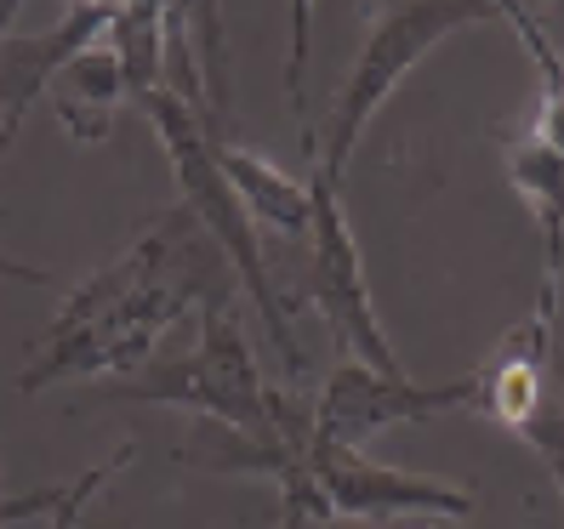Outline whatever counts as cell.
Wrapping results in <instances>:
<instances>
[{
  "label": "cell",
  "mask_w": 564,
  "mask_h": 529,
  "mask_svg": "<svg viewBox=\"0 0 564 529\" xmlns=\"http://www.w3.org/2000/svg\"><path fill=\"white\" fill-rule=\"evenodd\" d=\"M75 7H97V12H120L126 0H75Z\"/></svg>",
  "instance_id": "19"
},
{
  "label": "cell",
  "mask_w": 564,
  "mask_h": 529,
  "mask_svg": "<svg viewBox=\"0 0 564 529\" xmlns=\"http://www.w3.org/2000/svg\"><path fill=\"white\" fill-rule=\"evenodd\" d=\"M502 7V18H508V29L524 41V52L536 57V69H542V91H564V57H558V46H553V35L542 29V18L524 7V0H496Z\"/></svg>",
  "instance_id": "15"
},
{
  "label": "cell",
  "mask_w": 564,
  "mask_h": 529,
  "mask_svg": "<svg viewBox=\"0 0 564 529\" xmlns=\"http://www.w3.org/2000/svg\"><path fill=\"white\" fill-rule=\"evenodd\" d=\"M183 467L206 473H257L280 495V529H314V524H405L434 518L456 524L474 513V489L462 478H427L405 467H382L365 450L330 444L314 433V405L280 393L269 433H240V427L206 421L177 444Z\"/></svg>",
  "instance_id": "2"
},
{
  "label": "cell",
  "mask_w": 564,
  "mask_h": 529,
  "mask_svg": "<svg viewBox=\"0 0 564 529\" xmlns=\"http://www.w3.org/2000/svg\"><path fill=\"white\" fill-rule=\"evenodd\" d=\"M553 382H558V416H564V353L553 359Z\"/></svg>",
  "instance_id": "18"
},
{
  "label": "cell",
  "mask_w": 564,
  "mask_h": 529,
  "mask_svg": "<svg viewBox=\"0 0 564 529\" xmlns=\"http://www.w3.org/2000/svg\"><path fill=\"white\" fill-rule=\"evenodd\" d=\"M131 455H138V444H120L109 461H97V467H86L80 478H69V495H63V502L52 507V529H80L86 507L97 502V495H104V484H109V478H120V467H126Z\"/></svg>",
  "instance_id": "14"
},
{
  "label": "cell",
  "mask_w": 564,
  "mask_h": 529,
  "mask_svg": "<svg viewBox=\"0 0 564 529\" xmlns=\"http://www.w3.org/2000/svg\"><path fill=\"white\" fill-rule=\"evenodd\" d=\"M0 502H7V484H0Z\"/></svg>",
  "instance_id": "20"
},
{
  "label": "cell",
  "mask_w": 564,
  "mask_h": 529,
  "mask_svg": "<svg viewBox=\"0 0 564 529\" xmlns=\"http://www.w3.org/2000/svg\"><path fill=\"white\" fill-rule=\"evenodd\" d=\"M46 97H52V109H57L63 131H69L75 143H104L109 125H115L120 97H131L115 41L104 35V41H91L86 52H75V57L57 69V80H52Z\"/></svg>",
  "instance_id": "11"
},
{
  "label": "cell",
  "mask_w": 564,
  "mask_h": 529,
  "mask_svg": "<svg viewBox=\"0 0 564 529\" xmlns=\"http://www.w3.org/2000/svg\"><path fill=\"white\" fill-rule=\"evenodd\" d=\"M508 183L542 234V296H558L564 274V91H542V109L508 137Z\"/></svg>",
  "instance_id": "8"
},
{
  "label": "cell",
  "mask_w": 564,
  "mask_h": 529,
  "mask_svg": "<svg viewBox=\"0 0 564 529\" xmlns=\"http://www.w3.org/2000/svg\"><path fill=\"white\" fill-rule=\"evenodd\" d=\"M206 302H235V268L194 211H160L115 262L63 296L18 387L41 393L86 376H131L165 330Z\"/></svg>",
  "instance_id": "1"
},
{
  "label": "cell",
  "mask_w": 564,
  "mask_h": 529,
  "mask_svg": "<svg viewBox=\"0 0 564 529\" xmlns=\"http://www.w3.org/2000/svg\"><path fill=\"white\" fill-rule=\"evenodd\" d=\"M474 23H508V18L496 0H388V7H377L371 23H365L354 69L343 75L337 97H330L325 131L314 137V177L343 188L348 159L365 137V125L377 120V109L400 91V80L440 41H451L456 29H474Z\"/></svg>",
  "instance_id": "4"
},
{
  "label": "cell",
  "mask_w": 564,
  "mask_h": 529,
  "mask_svg": "<svg viewBox=\"0 0 564 529\" xmlns=\"http://www.w3.org/2000/svg\"><path fill=\"white\" fill-rule=\"evenodd\" d=\"M138 103H143V114H149V125H154V137H160L165 159H172L183 211L200 217V228L223 245L228 268H235V279L246 285V296H251L257 313H262V330L274 337V348H280V359H285V371L296 376V371L308 365V359H303V348H296L291 302H285L280 285H274L269 251H262V240H257V222H251L246 200H240L235 188H228L223 165H217V137H228V131H212L200 114L183 103L177 91H165V86L143 91Z\"/></svg>",
  "instance_id": "3"
},
{
  "label": "cell",
  "mask_w": 564,
  "mask_h": 529,
  "mask_svg": "<svg viewBox=\"0 0 564 529\" xmlns=\"http://www.w3.org/2000/svg\"><path fill=\"white\" fill-rule=\"evenodd\" d=\"M314 188V211H308V296L319 319L330 324L359 365H371L382 376H405L400 359L388 348V330L371 308V285H365V262H359V240L343 217V188H330L319 177H308Z\"/></svg>",
  "instance_id": "6"
},
{
  "label": "cell",
  "mask_w": 564,
  "mask_h": 529,
  "mask_svg": "<svg viewBox=\"0 0 564 529\" xmlns=\"http://www.w3.org/2000/svg\"><path fill=\"white\" fill-rule=\"evenodd\" d=\"M553 313H530L519 330H508L496 353L468 376L474 382V410L496 427L524 433L530 421L547 410V371H553Z\"/></svg>",
  "instance_id": "10"
},
{
  "label": "cell",
  "mask_w": 564,
  "mask_h": 529,
  "mask_svg": "<svg viewBox=\"0 0 564 529\" xmlns=\"http://www.w3.org/2000/svg\"><path fill=\"white\" fill-rule=\"evenodd\" d=\"M519 439H530L542 450V461H547V473H553V484H558V502H564V416H558V405H547L536 421L524 427Z\"/></svg>",
  "instance_id": "16"
},
{
  "label": "cell",
  "mask_w": 564,
  "mask_h": 529,
  "mask_svg": "<svg viewBox=\"0 0 564 529\" xmlns=\"http://www.w3.org/2000/svg\"><path fill=\"white\" fill-rule=\"evenodd\" d=\"M217 165H223L228 188L246 200L251 222L274 228V234H285V240L308 234V211H314V188H308V183L285 177L280 165H269L262 154L240 148L235 137H217Z\"/></svg>",
  "instance_id": "12"
},
{
  "label": "cell",
  "mask_w": 564,
  "mask_h": 529,
  "mask_svg": "<svg viewBox=\"0 0 564 529\" xmlns=\"http://www.w3.org/2000/svg\"><path fill=\"white\" fill-rule=\"evenodd\" d=\"M97 399L120 405H165V410H194L206 421L240 427V433H269L280 393L262 382V365L246 342V324L235 302H206L200 308V342L183 359H154L131 376L104 382Z\"/></svg>",
  "instance_id": "5"
},
{
  "label": "cell",
  "mask_w": 564,
  "mask_h": 529,
  "mask_svg": "<svg viewBox=\"0 0 564 529\" xmlns=\"http://www.w3.org/2000/svg\"><path fill=\"white\" fill-rule=\"evenodd\" d=\"M451 410H474V382H440V387H416L405 376H382L371 365H337L325 376L319 399H314V433L330 444L359 450L365 439H377L382 427L400 421H427V416H451Z\"/></svg>",
  "instance_id": "7"
},
{
  "label": "cell",
  "mask_w": 564,
  "mask_h": 529,
  "mask_svg": "<svg viewBox=\"0 0 564 529\" xmlns=\"http://www.w3.org/2000/svg\"><path fill=\"white\" fill-rule=\"evenodd\" d=\"M63 495H69V484H46V489H29V495H7V502H0V524H23V518H35V513H52Z\"/></svg>",
  "instance_id": "17"
},
{
  "label": "cell",
  "mask_w": 564,
  "mask_h": 529,
  "mask_svg": "<svg viewBox=\"0 0 564 529\" xmlns=\"http://www.w3.org/2000/svg\"><path fill=\"white\" fill-rule=\"evenodd\" d=\"M109 23H115V12L75 7L57 29H46V35H7V46H0V154L18 143V125L52 91L57 69L75 52H86L91 41H104Z\"/></svg>",
  "instance_id": "9"
},
{
  "label": "cell",
  "mask_w": 564,
  "mask_h": 529,
  "mask_svg": "<svg viewBox=\"0 0 564 529\" xmlns=\"http://www.w3.org/2000/svg\"><path fill=\"white\" fill-rule=\"evenodd\" d=\"M314 7L319 0H291V46H285V91L291 109L303 114V148L314 159V131H308V46H314Z\"/></svg>",
  "instance_id": "13"
}]
</instances>
